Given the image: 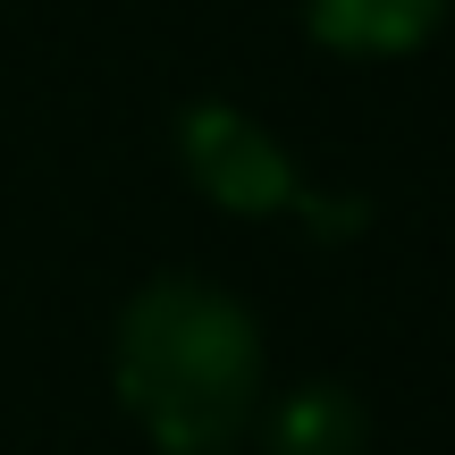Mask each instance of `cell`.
Listing matches in <instances>:
<instances>
[{
	"mask_svg": "<svg viewBox=\"0 0 455 455\" xmlns=\"http://www.w3.org/2000/svg\"><path fill=\"white\" fill-rule=\"evenodd\" d=\"M118 396L169 455H220L253 422L261 329L203 278H152L118 321Z\"/></svg>",
	"mask_w": 455,
	"mask_h": 455,
	"instance_id": "cell-1",
	"label": "cell"
},
{
	"mask_svg": "<svg viewBox=\"0 0 455 455\" xmlns=\"http://www.w3.org/2000/svg\"><path fill=\"white\" fill-rule=\"evenodd\" d=\"M270 455H363V405L346 388H295L270 413Z\"/></svg>",
	"mask_w": 455,
	"mask_h": 455,
	"instance_id": "cell-4",
	"label": "cell"
},
{
	"mask_svg": "<svg viewBox=\"0 0 455 455\" xmlns=\"http://www.w3.org/2000/svg\"><path fill=\"white\" fill-rule=\"evenodd\" d=\"M186 169H195L203 195L228 203V212H278V203H304L287 152H278L244 110H228V101L186 110Z\"/></svg>",
	"mask_w": 455,
	"mask_h": 455,
	"instance_id": "cell-2",
	"label": "cell"
},
{
	"mask_svg": "<svg viewBox=\"0 0 455 455\" xmlns=\"http://www.w3.org/2000/svg\"><path fill=\"white\" fill-rule=\"evenodd\" d=\"M312 34L329 51H355V60H388V51H413L439 34L447 0H312Z\"/></svg>",
	"mask_w": 455,
	"mask_h": 455,
	"instance_id": "cell-3",
	"label": "cell"
}]
</instances>
